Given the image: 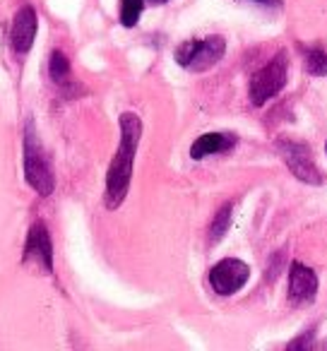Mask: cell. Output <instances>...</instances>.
Instances as JSON below:
<instances>
[{"instance_id":"5b68a950","label":"cell","mask_w":327,"mask_h":351,"mask_svg":"<svg viewBox=\"0 0 327 351\" xmlns=\"http://www.w3.org/2000/svg\"><path fill=\"white\" fill-rule=\"evenodd\" d=\"M277 149L282 154V159L287 161L289 171H291L296 178H301L303 183H311V186H320V171H317L315 161H313L311 147L303 145V142L289 140V137H279Z\"/></svg>"},{"instance_id":"7a4b0ae2","label":"cell","mask_w":327,"mask_h":351,"mask_svg":"<svg viewBox=\"0 0 327 351\" xmlns=\"http://www.w3.org/2000/svg\"><path fill=\"white\" fill-rule=\"evenodd\" d=\"M25 178L41 197H49L56 188L53 169H51L49 156H46L44 147H41L32 118L25 125Z\"/></svg>"},{"instance_id":"8fae6325","label":"cell","mask_w":327,"mask_h":351,"mask_svg":"<svg viewBox=\"0 0 327 351\" xmlns=\"http://www.w3.org/2000/svg\"><path fill=\"white\" fill-rule=\"evenodd\" d=\"M301 56L308 73L315 75V77H327V46L322 44L301 46Z\"/></svg>"},{"instance_id":"4fadbf2b","label":"cell","mask_w":327,"mask_h":351,"mask_svg":"<svg viewBox=\"0 0 327 351\" xmlns=\"http://www.w3.org/2000/svg\"><path fill=\"white\" fill-rule=\"evenodd\" d=\"M231 219H234V205L226 202V205L215 215V219H212V226H210V243L212 245L219 243V241L226 236V231H229V226H231Z\"/></svg>"},{"instance_id":"2e32d148","label":"cell","mask_w":327,"mask_h":351,"mask_svg":"<svg viewBox=\"0 0 327 351\" xmlns=\"http://www.w3.org/2000/svg\"><path fill=\"white\" fill-rule=\"evenodd\" d=\"M258 5H265V8H279L282 5V0H253Z\"/></svg>"},{"instance_id":"9a60e30c","label":"cell","mask_w":327,"mask_h":351,"mask_svg":"<svg viewBox=\"0 0 327 351\" xmlns=\"http://www.w3.org/2000/svg\"><path fill=\"white\" fill-rule=\"evenodd\" d=\"M313 341H315V330H308L306 335L301 337V339L291 341V344H289V349H301V346H303V349H308Z\"/></svg>"},{"instance_id":"6da1fadb","label":"cell","mask_w":327,"mask_h":351,"mask_svg":"<svg viewBox=\"0 0 327 351\" xmlns=\"http://www.w3.org/2000/svg\"><path fill=\"white\" fill-rule=\"evenodd\" d=\"M142 137V121L135 113L121 116V145L116 149L111 166L106 173V191H104V205L108 210H118L130 191L132 166H135L137 145Z\"/></svg>"},{"instance_id":"5bb4252c","label":"cell","mask_w":327,"mask_h":351,"mask_svg":"<svg viewBox=\"0 0 327 351\" xmlns=\"http://www.w3.org/2000/svg\"><path fill=\"white\" fill-rule=\"evenodd\" d=\"M142 10H145V0H121V25L128 29L135 27Z\"/></svg>"},{"instance_id":"3957f363","label":"cell","mask_w":327,"mask_h":351,"mask_svg":"<svg viewBox=\"0 0 327 351\" xmlns=\"http://www.w3.org/2000/svg\"><path fill=\"white\" fill-rule=\"evenodd\" d=\"M226 53V41L224 36H207V39H193L183 41L176 49V63L193 73H205V70L215 68Z\"/></svg>"},{"instance_id":"277c9868","label":"cell","mask_w":327,"mask_h":351,"mask_svg":"<svg viewBox=\"0 0 327 351\" xmlns=\"http://www.w3.org/2000/svg\"><path fill=\"white\" fill-rule=\"evenodd\" d=\"M287 75H289V56L287 51H279L265 68H260L250 77V87H248L250 104L253 106H263L272 97H277L287 87Z\"/></svg>"},{"instance_id":"52a82bcc","label":"cell","mask_w":327,"mask_h":351,"mask_svg":"<svg viewBox=\"0 0 327 351\" xmlns=\"http://www.w3.org/2000/svg\"><path fill=\"white\" fill-rule=\"evenodd\" d=\"M36 32H39V15L32 5H22L10 27V49L17 56H27L34 46Z\"/></svg>"},{"instance_id":"8992f818","label":"cell","mask_w":327,"mask_h":351,"mask_svg":"<svg viewBox=\"0 0 327 351\" xmlns=\"http://www.w3.org/2000/svg\"><path fill=\"white\" fill-rule=\"evenodd\" d=\"M250 277V267L239 258H226L219 260L215 267L210 269V287L215 289V293L219 296H231L239 289H243V284Z\"/></svg>"},{"instance_id":"9c48e42d","label":"cell","mask_w":327,"mask_h":351,"mask_svg":"<svg viewBox=\"0 0 327 351\" xmlns=\"http://www.w3.org/2000/svg\"><path fill=\"white\" fill-rule=\"evenodd\" d=\"M39 263L46 272H53V243H51V234L46 229L44 221H34L27 234L25 243V263Z\"/></svg>"},{"instance_id":"ac0fdd59","label":"cell","mask_w":327,"mask_h":351,"mask_svg":"<svg viewBox=\"0 0 327 351\" xmlns=\"http://www.w3.org/2000/svg\"><path fill=\"white\" fill-rule=\"evenodd\" d=\"M325 152H327V145H325Z\"/></svg>"},{"instance_id":"ba28073f","label":"cell","mask_w":327,"mask_h":351,"mask_svg":"<svg viewBox=\"0 0 327 351\" xmlns=\"http://www.w3.org/2000/svg\"><path fill=\"white\" fill-rule=\"evenodd\" d=\"M317 293V274L308 265L293 260L289 267V301L296 306H308L315 301Z\"/></svg>"},{"instance_id":"7c38bea8","label":"cell","mask_w":327,"mask_h":351,"mask_svg":"<svg viewBox=\"0 0 327 351\" xmlns=\"http://www.w3.org/2000/svg\"><path fill=\"white\" fill-rule=\"evenodd\" d=\"M49 75L53 84L58 87H70L73 84V73H70V60L63 51H53L49 58Z\"/></svg>"},{"instance_id":"e0dca14e","label":"cell","mask_w":327,"mask_h":351,"mask_svg":"<svg viewBox=\"0 0 327 351\" xmlns=\"http://www.w3.org/2000/svg\"><path fill=\"white\" fill-rule=\"evenodd\" d=\"M147 3H152V5H164V3H169V0H147Z\"/></svg>"},{"instance_id":"30bf717a","label":"cell","mask_w":327,"mask_h":351,"mask_svg":"<svg viewBox=\"0 0 327 351\" xmlns=\"http://www.w3.org/2000/svg\"><path fill=\"white\" fill-rule=\"evenodd\" d=\"M236 147V137L231 132H207L200 135L191 147V159L200 161L212 154H226Z\"/></svg>"}]
</instances>
